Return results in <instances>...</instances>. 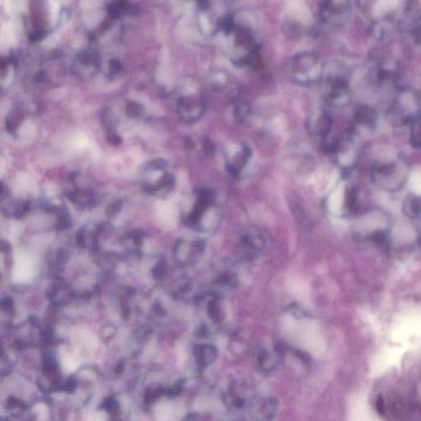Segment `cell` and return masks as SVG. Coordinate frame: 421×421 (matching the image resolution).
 I'll use <instances>...</instances> for the list:
<instances>
[{"label":"cell","mask_w":421,"mask_h":421,"mask_svg":"<svg viewBox=\"0 0 421 421\" xmlns=\"http://www.w3.org/2000/svg\"><path fill=\"white\" fill-rule=\"evenodd\" d=\"M228 40L231 60L239 67L251 65L258 53L254 30L245 24L239 23L235 18L232 30L224 36Z\"/></svg>","instance_id":"obj_1"},{"label":"cell","mask_w":421,"mask_h":421,"mask_svg":"<svg viewBox=\"0 0 421 421\" xmlns=\"http://www.w3.org/2000/svg\"><path fill=\"white\" fill-rule=\"evenodd\" d=\"M324 72L323 62L312 51L300 52L290 63V74L294 82L301 86H312L320 82Z\"/></svg>","instance_id":"obj_2"},{"label":"cell","mask_w":421,"mask_h":421,"mask_svg":"<svg viewBox=\"0 0 421 421\" xmlns=\"http://www.w3.org/2000/svg\"><path fill=\"white\" fill-rule=\"evenodd\" d=\"M178 112L186 123H195L202 118L206 111V101L201 93H193L179 98Z\"/></svg>","instance_id":"obj_3"},{"label":"cell","mask_w":421,"mask_h":421,"mask_svg":"<svg viewBox=\"0 0 421 421\" xmlns=\"http://www.w3.org/2000/svg\"><path fill=\"white\" fill-rule=\"evenodd\" d=\"M249 146L242 142L232 144L226 151V170L234 177L239 176L251 159Z\"/></svg>","instance_id":"obj_4"},{"label":"cell","mask_w":421,"mask_h":421,"mask_svg":"<svg viewBox=\"0 0 421 421\" xmlns=\"http://www.w3.org/2000/svg\"><path fill=\"white\" fill-rule=\"evenodd\" d=\"M331 124V118L325 111H315L308 118V131L314 136L324 138L328 134Z\"/></svg>","instance_id":"obj_5"},{"label":"cell","mask_w":421,"mask_h":421,"mask_svg":"<svg viewBox=\"0 0 421 421\" xmlns=\"http://www.w3.org/2000/svg\"><path fill=\"white\" fill-rule=\"evenodd\" d=\"M33 262L28 255L21 254L16 259L13 278L19 282H26L33 277Z\"/></svg>","instance_id":"obj_6"},{"label":"cell","mask_w":421,"mask_h":421,"mask_svg":"<svg viewBox=\"0 0 421 421\" xmlns=\"http://www.w3.org/2000/svg\"><path fill=\"white\" fill-rule=\"evenodd\" d=\"M197 357L201 365L206 366L213 362L217 357V350L212 345H204L197 351Z\"/></svg>","instance_id":"obj_7"},{"label":"cell","mask_w":421,"mask_h":421,"mask_svg":"<svg viewBox=\"0 0 421 421\" xmlns=\"http://www.w3.org/2000/svg\"><path fill=\"white\" fill-rule=\"evenodd\" d=\"M262 246L263 242L262 239H260V237L247 235L243 240V247L249 257H255L261 252Z\"/></svg>","instance_id":"obj_8"},{"label":"cell","mask_w":421,"mask_h":421,"mask_svg":"<svg viewBox=\"0 0 421 421\" xmlns=\"http://www.w3.org/2000/svg\"><path fill=\"white\" fill-rule=\"evenodd\" d=\"M208 315L215 322H221L222 319V310L218 299H212L209 301L208 306Z\"/></svg>","instance_id":"obj_9"},{"label":"cell","mask_w":421,"mask_h":421,"mask_svg":"<svg viewBox=\"0 0 421 421\" xmlns=\"http://www.w3.org/2000/svg\"><path fill=\"white\" fill-rule=\"evenodd\" d=\"M233 115H234V119L241 123L249 116V105H247L246 103L241 102V101L235 103L233 107Z\"/></svg>","instance_id":"obj_10"},{"label":"cell","mask_w":421,"mask_h":421,"mask_svg":"<svg viewBox=\"0 0 421 421\" xmlns=\"http://www.w3.org/2000/svg\"><path fill=\"white\" fill-rule=\"evenodd\" d=\"M278 401H276L275 399H270L269 401L266 402V406L264 407L265 414L267 416V418L272 419L273 416L275 415L278 410Z\"/></svg>","instance_id":"obj_11"},{"label":"cell","mask_w":421,"mask_h":421,"mask_svg":"<svg viewBox=\"0 0 421 421\" xmlns=\"http://www.w3.org/2000/svg\"><path fill=\"white\" fill-rule=\"evenodd\" d=\"M296 355H297V356L299 357V359L302 360L304 363H308L309 362V360H310L308 354H305L304 352L301 351H296Z\"/></svg>","instance_id":"obj_12"},{"label":"cell","mask_w":421,"mask_h":421,"mask_svg":"<svg viewBox=\"0 0 421 421\" xmlns=\"http://www.w3.org/2000/svg\"><path fill=\"white\" fill-rule=\"evenodd\" d=\"M111 68V71H113L115 72H119V70H120L121 65H119V63L118 61H113L112 62Z\"/></svg>","instance_id":"obj_13"}]
</instances>
